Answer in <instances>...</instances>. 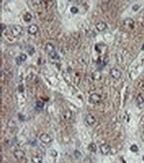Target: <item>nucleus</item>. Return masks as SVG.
Here are the masks:
<instances>
[{
    "instance_id": "f257e3e1",
    "label": "nucleus",
    "mask_w": 144,
    "mask_h": 163,
    "mask_svg": "<svg viewBox=\"0 0 144 163\" xmlns=\"http://www.w3.org/2000/svg\"><path fill=\"white\" fill-rule=\"evenodd\" d=\"M23 32V27L19 25H13L11 27V33L13 37H19Z\"/></svg>"
},
{
    "instance_id": "f03ea898",
    "label": "nucleus",
    "mask_w": 144,
    "mask_h": 163,
    "mask_svg": "<svg viewBox=\"0 0 144 163\" xmlns=\"http://www.w3.org/2000/svg\"><path fill=\"white\" fill-rule=\"evenodd\" d=\"M46 50L49 54L50 56H51L53 58H58L59 56L57 55V53H56V50L54 49V47L53 45L51 43H48L46 46Z\"/></svg>"
},
{
    "instance_id": "7ed1b4c3",
    "label": "nucleus",
    "mask_w": 144,
    "mask_h": 163,
    "mask_svg": "<svg viewBox=\"0 0 144 163\" xmlns=\"http://www.w3.org/2000/svg\"><path fill=\"white\" fill-rule=\"evenodd\" d=\"M63 116L64 119L68 121H72L75 119V114L73 111H71L70 110H65L63 111Z\"/></svg>"
},
{
    "instance_id": "20e7f679",
    "label": "nucleus",
    "mask_w": 144,
    "mask_h": 163,
    "mask_svg": "<svg viewBox=\"0 0 144 163\" xmlns=\"http://www.w3.org/2000/svg\"><path fill=\"white\" fill-rule=\"evenodd\" d=\"M101 99L102 98H101L100 95L94 93V94L90 95L89 97V102L92 104H97L100 101Z\"/></svg>"
},
{
    "instance_id": "39448f33",
    "label": "nucleus",
    "mask_w": 144,
    "mask_h": 163,
    "mask_svg": "<svg viewBox=\"0 0 144 163\" xmlns=\"http://www.w3.org/2000/svg\"><path fill=\"white\" fill-rule=\"evenodd\" d=\"M96 118L94 115L89 114V115H87V117H85L84 123L87 126H92L96 123Z\"/></svg>"
},
{
    "instance_id": "423d86ee",
    "label": "nucleus",
    "mask_w": 144,
    "mask_h": 163,
    "mask_svg": "<svg viewBox=\"0 0 144 163\" xmlns=\"http://www.w3.org/2000/svg\"><path fill=\"white\" fill-rule=\"evenodd\" d=\"M39 139L42 142H43L45 144H49L52 142V138L49 135L46 133H43L39 136Z\"/></svg>"
},
{
    "instance_id": "0eeeda50",
    "label": "nucleus",
    "mask_w": 144,
    "mask_h": 163,
    "mask_svg": "<svg viewBox=\"0 0 144 163\" xmlns=\"http://www.w3.org/2000/svg\"><path fill=\"white\" fill-rule=\"evenodd\" d=\"M13 155H14L15 158L17 160H22L23 158L25 157V152L23 150H21V149H17L13 152Z\"/></svg>"
},
{
    "instance_id": "6e6552de",
    "label": "nucleus",
    "mask_w": 144,
    "mask_h": 163,
    "mask_svg": "<svg viewBox=\"0 0 144 163\" xmlns=\"http://www.w3.org/2000/svg\"><path fill=\"white\" fill-rule=\"evenodd\" d=\"M100 149L101 152L103 155H108V154H109L110 152L111 147L108 144H103L100 146Z\"/></svg>"
},
{
    "instance_id": "1a4fd4ad",
    "label": "nucleus",
    "mask_w": 144,
    "mask_h": 163,
    "mask_svg": "<svg viewBox=\"0 0 144 163\" xmlns=\"http://www.w3.org/2000/svg\"><path fill=\"white\" fill-rule=\"evenodd\" d=\"M111 76L114 79H118L121 77V72L116 68H112L110 70Z\"/></svg>"
},
{
    "instance_id": "9d476101",
    "label": "nucleus",
    "mask_w": 144,
    "mask_h": 163,
    "mask_svg": "<svg viewBox=\"0 0 144 163\" xmlns=\"http://www.w3.org/2000/svg\"><path fill=\"white\" fill-rule=\"evenodd\" d=\"M96 28L99 31H103L107 28V24L104 21H100L96 25Z\"/></svg>"
},
{
    "instance_id": "9b49d317",
    "label": "nucleus",
    "mask_w": 144,
    "mask_h": 163,
    "mask_svg": "<svg viewBox=\"0 0 144 163\" xmlns=\"http://www.w3.org/2000/svg\"><path fill=\"white\" fill-rule=\"evenodd\" d=\"M39 30V28L36 25H31L28 27V33L31 35H35Z\"/></svg>"
},
{
    "instance_id": "f8f14e48",
    "label": "nucleus",
    "mask_w": 144,
    "mask_h": 163,
    "mask_svg": "<svg viewBox=\"0 0 144 163\" xmlns=\"http://www.w3.org/2000/svg\"><path fill=\"white\" fill-rule=\"evenodd\" d=\"M31 161L33 163H42L43 162V158L41 156H33L31 158Z\"/></svg>"
},
{
    "instance_id": "ddd939ff",
    "label": "nucleus",
    "mask_w": 144,
    "mask_h": 163,
    "mask_svg": "<svg viewBox=\"0 0 144 163\" xmlns=\"http://www.w3.org/2000/svg\"><path fill=\"white\" fill-rule=\"evenodd\" d=\"M133 23H134V21H133V19H131V18L126 19L125 20L123 21V24H124V25L130 26V27H131V26L133 25Z\"/></svg>"
},
{
    "instance_id": "4468645a",
    "label": "nucleus",
    "mask_w": 144,
    "mask_h": 163,
    "mask_svg": "<svg viewBox=\"0 0 144 163\" xmlns=\"http://www.w3.org/2000/svg\"><path fill=\"white\" fill-rule=\"evenodd\" d=\"M88 149L92 152H96V150H97V147H96V145L95 144V143H94V142H92V143H90V144L88 145Z\"/></svg>"
},
{
    "instance_id": "2eb2a0df",
    "label": "nucleus",
    "mask_w": 144,
    "mask_h": 163,
    "mask_svg": "<svg viewBox=\"0 0 144 163\" xmlns=\"http://www.w3.org/2000/svg\"><path fill=\"white\" fill-rule=\"evenodd\" d=\"M136 101H137V104H138V106H141V105H143L144 104V99L142 96H141V95H139L137 97Z\"/></svg>"
},
{
    "instance_id": "dca6fc26",
    "label": "nucleus",
    "mask_w": 144,
    "mask_h": 163,
    "mask_svg": "<svg viewBox=\"0 0 144 163\" xmlns=\"http://www.w3.org/2000/svg\"><path fill=\"white\" fill-rule=\"evenodd\" d=\"M7 125H8V127L10 128V129H15V128H16V124H15V123L14 121H13L12 120H10L8 122V123H7Z\"/></svg>"
},
{
    "instance_id": "f3484780",
    "label": "nucleus",
    "mask_w": 144,
    "mask_h": 163,
    "mask_svg": "<svg viewBox=\"0 0 144 163\" xmlns=\"http://www.w3.org/2000/svg\"><path fill=\"white\" fill-rule=\"evenodd\" d=\"M31 19H32V16H31V15L30 13H27L24 15V20L26 22H30Z\"/></svg>"
},
{
    "instance_id": "a211bd4d",
    "label": "nucleus",
    "mask_w": 144,
    "mask_h": 163,
    "mask_svg": "<svg viewBox=\"0 0 144 163\" xmlns=\"http://www.w3.org/2000/svg\"><path fill=\"white\" fill-rule=\"evenodd\" d=\"M93 78L95 80H100L101 78V74L99 72H95L93 74Z\"/></svg>"
},
{
    "instance_id": "6ab92c4d",
    "label": "nucleus",
    "mask_w": 144,
    "mask_h": 163,
    "mask_svg": "<svg viewBox=\"0 0 144 163\" xmlns=\"http://www.w3.org/2000/svg\"><path fill=\"white\" fill-rule=\"evenodd\" d=\"M17 58H19V63H21V62H24L25 60H26V59H27V56H26L25 54H22L19 56H18Z\"/></svg>"
},
{
    "instance_id": "aec40b11",
    "label": "nucleus",
    "mask_w": 144,
    "mask_h": 163,
    "mask_svg": "<svg viewBox=\"0 0 144 163\" xmlns=\"http://www.w3.org/2000/svg\"><path fill=\"white\" fill-rule=\"evenodd\" d=\"M130 150L133 152H136L138 151V146L136 145H131V147H130Z\"/></svg>"
},
{
    "instance_id": "412c9836",
    "label": "nucleus",
    "mask_w": 144,
    "mask_h": 163,
    "mask_svg": "<svg viewBox=\"0 0 144 163\" xmlns=\"http://www.w3.org/2000/svg\"><path fill=\"white\" fill-rule=\"evenodd\" d=\"M36 106L39 108H43L44 107V103L42 101H37L36 102Z\"/></svg>"
},
{
    "instance_id": "4be33fe9",
    "label": "nucleus",
    "mask_w": 144,
    "mask_h": 163,
    "mask_svg": "<svg viewBox=\"0 0 144 163\" xmlns=\"http://www.w3.org/2000/svg\"><path fill=\"white\" fill-rule=\"evenodd\" d=\"M74 156H75L76 158H79L80 157H81V153H80V152L77 150L74 151Z\"/></svg>"
},
{
    "instance_id": "5701e85b",
    "label": "nucleus",
    "mask_w": 144,
    "mask_h": 163,
    "mask_svg": "<svg viewBox=\"0 0 144 163\" xmlns=\"http://www.w3.org/2000/svg\"><path fill=\"white\" fill-rule=\"evenodd\" d=\"M71 13H72L73 14H76V13H78L79 9H78V8H76V7H71Z\"/></svg>"
},
{
    "instance_id": "b1692460",
    "label": "nucleus",
    "mask_w": 144,
    "mask_h": 163,
    "mask_svg": "<svg viewBox=\"0 0 144 163\" xmlns=\"http://www.w3.org/2000/svg\"><path fill=\"white\" fill-rule=\"evenodd\" d=\"M5 27H6V26L5 25H3V24H2L1 25V33H3V30L5 29Z\"/></svg>"
},
{
    "instance_id": "393cba45",
    "label": "nucleus",
    "mask_w": 144,
    "mask_h": 163,
    "mask_svg": "<svg viewBox=\"0 0 144 163\" xmlns=\"http://www.w3.org/2000/svg\"><path fill=\"white\" fill-rule=\"evenodd\" d=\"M139 8V5H135L133 7V11H137V10H138Z\"/></svg>"
},
{
    "instance_id": "a878e982",
    "label": "nucleus",
    "mask_w": 144,
    "mask_h": 163,
    "mask_svg": "<svg viewBox=\"0 0 144 163\" xmlns=\"http://www.w3.org/2000/svg\"><path fill=\"white\" fill-rule=\"evenodd\" d=\"M19 88H20V90H19V91H21V92H22V91H23V86H19Z\"/></svg>"
},
{
    "instance_id": "bb28decb",
    "label": "nucleus",
    "mask_w": 144,
    "mask_h": 163,
    "mask_svg": "<svg viewBox=\"0 0 144 163\" xmlns=\"http://www.w3.org/2000/svg\"><path fill=\"white\" fill-rule=\"evenodd\" d=\"M141 50H144V44L142 45V47H141Z\"/></svg>"
},
{
    "instance_id": "cd10ccee",
    "label": "nucleus",
    "mask_w": 144,
    "mask_h": 163,
    "mask_svg": "<svg viewBox=\"0 0 144 163\" xmlns=\"http://www.w3.org/2000/svg\"><path fill=\"white\" fill-rule=\"evenodd\" d=\"M143 160H144V157H143Z\"/></svg>"
}]
</instances>
